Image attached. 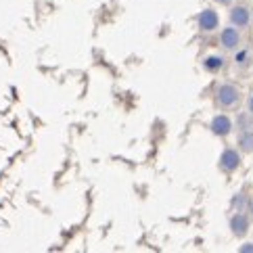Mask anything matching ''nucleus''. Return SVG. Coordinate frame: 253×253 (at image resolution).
Listing matches in <instances>:
<instances>
[{"label": "nucleus", "instance_id": "f257e3e1", "mask_svg": "<svg viewBox=\"0 0 253 253\" xmlns=\"http://www.w3.org/2000/svg\"><path fill=\"white\" fill-rule=\"evenodd\" d=\"M239 103H241V90L234 84L224 82L215 88V105H218L220 109H232V107H237Z\"/></svg>", "mask_w": 253, "mask_h": 253}, {"label": "nucleus", "instance_id": "f03ea898", "mask_svg": "<svg viewBox=\"0 0 253 253\" xmlns=\"http://www.w3.org/2000/svg\"><path fill=\"white\" fill-rule=\"evenodd\" d=\"M197 25H199V30L201 32H213L220 25V17H218V13H215L213 8H205V11L199 13Z\"/></svg>", "mask_w": 253, "mask_h": 253}, {"label": "nucleus", "instance_id": "7ed1b4c3", "mask_svg": "<svg viewBox=\"0 0 253 253\" xmlns=\"http://www.w3.org/2000/svg\"><path fill=\"white\" fill-rule=\"evenodd\" d=\"M220 44L226 50H237L241 46V32L234 25L232 28H224L220 34Z\"/></svg>", "mask_w": 253, "mask_h": 253}, {"label": "nucleus", "instance_id": "20e7f679", "mask_svg": "<svg viewBox=\"0 0 253 253\" xmlns=\"http://www.w3.org/2000/svg\"><path fill=\"white\" fill-rule=\"evenodd\" d=\"M210 130L215 134V136H228V134L232 132V122L228 115H213V120L210 122Z\"/></svg>", "mask_w": 253, "mask_h": 253}, {"label": "nucleus", "instance_id": "39448f33", "mask_svg": "<svg viewBox=\"0 0 253 253\" xmlns=\"http://www.w3.org/2000/svg\"><path fill=\"white\" fill-rule=\"evenodd\" d=\"M230 23L234 25V28H247V25L251 23V13L247 6H232L230 8Z\"/></svg>", "mask_w": 253, "mask_h": 253}, {"label": "nucleus", "instance_id": "423d86ee", "mask_svg": "<svg viewBox=\"0 0 253 253\" xmlns=\"http://www.w3.org/2000/svg\"><path fill=\"white\" fill-rule=\"evenodd\" d=\"M239 166H241L239 151H234V149L222 151V155H220V168L224 171H234V169H239Z\"/></svg>", "mask_w": 253, "mask_h": 253}, {"label": "nucleus", "instance_id": "0eeeda50", "mask_svg": "<svg viewBox=\"0 0 253 253\" xmlns=\"http://www.w3.org/2000/svg\"><path fill=\"white\" fill-rule=\"evenodd\" d=\"M230 230H232L234 237H245V234L249 232V218L245 213L237 211L230 218Z\"/></svg>", "mask_w": 253, "mask_h": 253}, {"label": "nucleus", "instance_id": "6e6552de", "mask_svg": "<svg viewBox=\"0 0 253 253\" xmlns=\"http://www.w3.org/2000/svg\"><path fill=\"white\" fill-rule=\"evenodd\" d=\"M239 149L243 153H253V130L239 132Z\"/></svg>", "mask_w": 253, "mask_h": 253}, {"label": "nucleus", "instance_id": "1a4fd4ad", "mask_svg": "<svg viewBox=\"0 0 253 253\" xmlns=\"http://www.w3.org/2000/svg\"><path fill=\"white\" fill-rule=\"evenodd\" d=\"M203 67H205L207 71H211V74H215V71H220V69L224 67V57H220V55L205 57V61H203Z\"/></svg>", "mask_w": 253, "mask_h": 253}, {"label": "nucleus", "instance_id": "9d476101", "mask_svg": "<svg viewBox=\"0 0 253 253\" xmlns=\"http://www.w3.org/2000/svg\"><path fill=\"white\" fill-rule=\"evenodd\" d=\"M234 63H237V67H247L251 63V52L247 48H239L234 52Z\"/></svg>", "mask_w": 253, "mask_h": 253}, {"label": "nucleus", "instance_id": "9b49d317", "mask_svg": "<svg viewBox=\"0 0 253 253\" xmlns=\"http://www.w3.org/2000/svg\"><path fill=\"white\" fill-rule=\"evenodd\" d=\"M237 126H239V132L251 130V128H253V124H251V113H241L239 120H237Z\"/></svg>", "mask_w": 253, "mask_h": 253}, {"label": "nucleus", "instance_id": "f8f14e48", "mask_svg": "<svg viewBox=\"0 0 253 253\" xmlns=\"http://www.w3.org/2000/svg\"><path fill=\"white\" fill-rule=\"evenodd\" d=\"M241 253H253V243H245V245H241Z\"/></svg>", "mask_w": 253, "mask_h": 253}, {"label": "nucleus", "instance_id": "ddd939ff", "mask_svg": "<svg viewBox=\"0 0 253 253\" xmlns=\"http://www.w3.org/2000/svg\"><path fill=\"white\" fill-rule=\"evenodd\" d=\"M247 109H249V113L253 115V92H251L249 98H247Z\"/></svg>", "mask_w": 253, "mask_h": 253}, {"label": "nucleus", "instance_id": "4468645a", "mask_svg": "<svg viewBox=\"0 0 253 253\" xmlns=\"http://www.w3.org/2000/svg\"><path fill=\"white\" fill-rule=\"evenodd\" d=\"M220 4H224V6H228V4H232V0H218Z\"/></svg>", "mask_w": 253, "mask_h": 253}, {"label": "nucleus", "instance_id": "2eb2a0df", "mask_svg": "<svg viewBox=\"0 0 253 253\" xmlns=\"http://www.w3.org/2000/svg\"><path fill=\"white\" fill-rule=\"evenodd\" d=\"M249 210H251V213H253V199H251V201H249Z\"/></svg>", "mask_w": 253, "mask_h": 253}]
</instances>
